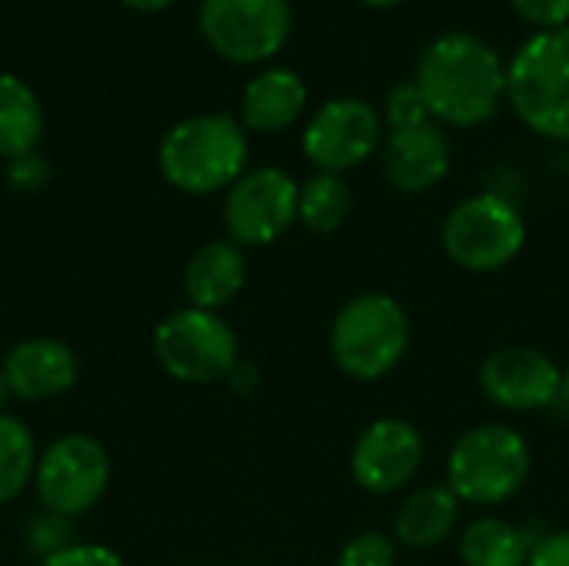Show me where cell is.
Returning <instances> with one entry per match:
<instances>
[{"label": "cell", "instance_id": "obj_34", "mask_svg": "<svg viewBox=\"0 0 569 566\" xmlns=\"http://www.w3.org/2000/svg\"><path fill=\"white\" fill-rule=\"evenodd\" d=\"M563 400H567V404H569V367H567V370H563Z\"/></svg>", "mask_w": 569, "mask_h": 566}, {"label": "cell", "instance_id": "obj_31", "mask_svg": "<svg viewBox=\"0 0 569 566\" xmlns=\"http://www.w3.org/2000/svg\"><path fill=\"white\" fill-rule=\"evenodd\" d=\"M120 3H127L130 10H140V13H157V10H167L177 0H120Z\"/></svg>", "mask_w": 569, "mask_h": 566}, {"label": "cell", "instance_id": "obj_12", "mask_svg": "<svg viewBox=\"0 0 569 566\" xmlns=\"http://www.w3.org/2000/svg\"><path fill=\"white\" fill-rule=\"evenodd\" d=\"M423 467V437L410 420H373L350 450V477L367 494L387 497L403 490Z\"/></svg>", "mask_w": 569, "mask_h": 566}, {"label": "cell", "instance_id": "obj_13", "mask_svg": "<svg viewBox=\"0 0 569 566\" xmlns=\"http://www.w3.org/2000/svg\"><path fill=\"white\" fill-rule=\"evenodd\" d=\"M480 390L503 410L533 414L563 397V370L537 347H500L480 364Z\"/></svg>", "mask_w": 569, "mask_h": 566}, {"label": "cell", "instance_id": "obj_17", "mask_svg": "<svg viewBox=\"0 0 569 566\" xmlns=\"http://www.w3.org/2000/svg\"><path fill=\"white\" fill-rule=\"evenodd\" d=\"M243 280H247V257L243 247L233 244L230 237L203 244L183 270V290L190 307L213 310V314L243 290Z\"/></svg>", "mask_w": 569, "mask_h": 566}, {"label": "cell", "instance_id": "obj_19", "mask_svg": "<svg viewBox=\"0 0 569 566\" xmlns=\"http://www.w3.org/2000/svg\"><path fill=\"white\" fill-rule=\"evenodd\" d=\"M43 137V107L37 93L13 73H0V157L33 153Z\"/></svg>", "mask_w": 569, "mask_h": 566}, {"label": "cell", "instance_id": "obj_24", "mask_svg": "<svg viewBox=\"0 0 569 566\" xmlns=\"http://www.w3.org/2000/svg\"><path fill=\"white\" fill-rule=\"evenodd\" d=\"M337 566H397V540L380 530L357 534L343 544Z\"/></svg>", "mask_w": 569, "mask_h": 566}, {"label": "cell", "instance_id": "obj_22", "mask_svg": "<svg viewBox=\"0 0 569 566\" xmlns=\"http://www.w3.org/2000/svg\"><path fill=\"white\" fill-rule=\"evenodd\" d=\"M37 444L23 420L0 414V504H10L23 494L37 470Z\"/></svg>", "mask_w": 569, "mask_h": 566}, {"label": "cell", "instance_id": "obj_16", "mask_svg": "<svg viewBox=\"0 0 569 566\" xmlns=\"http://www.w3.org/2000/svg\"><path fill=\"white\" fill-rule=\"evenodd\" d=\"M307 107V83L290 67H267L253 73L240 97V123L253 133H277L300 120Z\"/></svg>", "mask_w": 569, "mask_h": 566}, {"label": "cell", "instance_id": "obj_30", "mask_svg": "<svg viewBox=\"0 0 569 566\" xmlns=\"http://www.w3.org/2000/svg\"><path fill=\"white\" fill-rule=\"evenodd\" d=\"M253 377H257V370H253L250 364H237V367L230 370V377H227V380H230V387H233V390H247V387H253V384H257Z\"/></svg>", "mask_w": 569, "mask_h": 566}, {"label": "cell", "instance_id": "obj_27", "mask_svg": "<svg viewBox=\"0 0 569 566\" xmlns=\"http://www.w3.org/2000/svg\"><path fill=\"white\" fill-rule=\"evenodd\" d=\"M513 10L540 27V30H560V27H569V0H510Z\"/></svg>", "mask_w": 569, "mask_h": 566}, {"label": "cell", "instance_id": "obj_26", "mask_svg": "<svg viewBox=\"0 0 569 566\" xmlns=\"http://www.w3.org/2000/svg\"><path fill=\"white\" fill-rule=\"evenodd\" d=\"M50 180V163L33 150L17 160H7V183L20 193H33Z\"/></svg>", "mask_w": 569, "mask_h": 566}, {"label": "cell", "instance_id": "obj_3", "mask_svg": "<svg viewBox=\"0 0 569 566\" xmlns=\"http://www.w3.org/2000/svg\"><path fill=\"white\" fill-rule=\"evenodd\" d=\"M410 347V317L403 304L390 294H357L350 297L330 327L333 364L363 384L387 377Z\"/></svg>", "mask_w": 569, "mask_h": 566}, {"label": "cell", "instance_id": "obj_28", "mask_svg": "<svg viewBox=\"0 0 569 566\" xmlns=\"http://www.w3.org/2000/svg\"><path fill=\"white\" fill-rule=\"evenodd\" d=\"M527 566H569V527L553 530L530 547Z\"/></svg>", "mask_w": 569, "mask_h": 566}, {"label": "cell", "instance_id": "obj_25", "mask_svg": "<svg viewBox=\"0 0 569 566\" xmlns=\"http://www.w3.org/2000/svg\"><path fill=\"white\" fill-rule=\"evenodd\" d=\"M40 566H127L123 557L103 544H70L50 557H43Z\"/></svg>", "mask_w": 569, "mask_h": 566}, {"label": "cell", "instance_id": "obj_29", "mask_svg": "<svg viewBox=\"0 0 569 566\" xmlns=\"http://www.w3.org/2000/svg\"><path fill=\"white\" fill-rule=\"evenodd\" d=\"M63 534H67V520H63V517L47 514L40 524H33V547H37V550H43V557H50V554H57V550L70 547V544L63 540Z\"/></svg>", "mask_w": 569, "mask_h": 566}, {"label": "cell", "instance_id": "obj_14", "mask_svg": "<svg viewBox=\"0 0 569 566\" xmlns=\"http://www.w3.org/2000/svg\"><path fill=\"white\" fill-rule=\"evenodd\" d=\"M0 370L17 400L40 404V400L63 397L77 384L80 364H77V354L63 340L33 337V340L13 344Z\"/></svg>", "mask_w": 569, "mask_h": 566}, {"label": "cell", "instance_id": "obj_15", "mask_svg": "<svg viewBox=\"0 0 569 566\" xmlns=\"http://www.w3.org/2000/svg\"><path fill=\"white\" fill-rule=\"evenodd\" d=\"M383 173L400 193H427L450 173V140L427 120L410 130H390L383 140Z\"/></svg>", "mask_w": 569, "mask_h": 566}, {"label": "cell", "instance_id": "obj_2", "mask_svg": "<svg viewBox=\"0 0 569 566\" xmlns=\"http://www.w3.org/2000/svg\"><path fill=\"white\" fill-rule=\"evenodd\" d=\"M247 130L230 113L187 117L163 133L157 150L163 180L193 197L230 190L247 173Z\"/></svg>", "mask_w": 569, "mask_h": 566}, {"label": "cell", "instance_id": "obj_1", "mask_svg": "<svg viewBox=\"0 0 569 566\" xmlns=\"http://www.w3.org/2000/svg\"><path fill=\"white\" fill-rule=\"evenodd\" d=\"M413 83L433 120L480 127L507 100V63L483 37L453 30L427 43Z\"/></svg>", "mask_w": 569, "mask_h": 566}, {"label": "cell", "instance_id": "obj_5", "mask_svg": "<svg viewBox=\"0 0 569 566\" xmlns=\"http://www.w3.org/2000/svg\"><path fill=\"white\" fill-rule=\"evenodd\" d=\"M533 467L530 444L507 424H480L467 430L447 460V487L460 504L500 507L513 500Z\"/></svg>", "mask_w": 569, "mask_h": 566}, {"label": "cell", "instance_id": "obj_11", "mask_svg": "<svg viewBox=\"0 0 569 566\" xmlns=\"http://www.w3.org/2000/svg\"><path fill=\"white\" fill-rule=\"evenodd\" d=\"M383 147V117L360 97L327 100L303 130V157L323 173H347Z\"/></svg>", "mask_w": 569, "mask_h": 566}, {"label": "cell", "instance_id": "obj_32", "mask_svg": "<svg viewBox=\"0 0 569 566\" xmlns=\"http://www.w3.org/2000/svg\"><path fill=\"white\" fill-rule=\"evenodd\" d=\"M10 400H13V390H10V384H7V377L0 370V414H7V404Z\"/></svg>", "mask_w": 569, "mask_h": 566}, {"label": "cell", "instance_id": "obj_8", "mask_svg": "<svg viewBox=\"0 0 569 566\" xmlns=\"http://www.w3.org/2000/svg\"><path fill=\"white\" fill-rule=\"evenodd\" d=\"M33 487L47 514L63 520L83 517L110 487V457L100 440L67 434L37 457Z\"/></svg>", "mask_w": 569, "mask_h": 566}, {"label": "cell", "instance_id": "obj_6", "mask_svg": "<svg viewBox=\"0 0 569 566\" xmlns=\"http://www.w3.org/2000/svg\"><path fill=\"white\" fill-rule=\"evenodd\" d=\"M527 244V220L513 200L500 193H473L460 200L443 220L447 257L473 274L503 270Z\"/></svg>", "mask_w": 569, "mask_h": 566}, {"label": "cell", "instance_id": "obj_4", "mask_svg": "<svg viewBox=\"0 0 569 566\" xmlns=\"http://www.w3.org/2000/svg\"><path fill=\"white\" fill-rule=\"evenodd\" d=\"M507 103L547 140H569V27L533 33L507 63Z\"/></svg>", "mask_w": 569, "mask_h": 566}, {"label": "cell", "instance_id": "obj_33", "mask_svg": "<svg viewBox=\"0 0 569 566\" xmlns=\"http://www.w3.org/2000/svg\"><path fill=\"white\" fill-rule=\"evenodd\" d=\"M360 3L377 7V10H387V7H397V3H403V0H360Z\"/></svg>", "mask_w": 569, "mask_h": 566}, {"label": "cell", "instance_id": "obj_20", "mask_svg": "<svg viewBox=\"0 0 569 566\" xmlns=\"http://www.w3.org/2000/svg\"><path fill=\"white\" fill-rule=\"evenodd\" d=\"M530 544L523 530L503 517H477L460 537L463 566H527Z\"/></svg>", "mask_w": 569, "mask_h": 566}, {"label": "cell", "instance_id": "obj_21", "mask_svg": "<svg viewBox=\"0 0 569 566\" xmlns=\"http://www.w3.org/2000/svg\"><path fill=\"white\" fill-rule=\"evenodd\" d=\"M353 210V187L347 183L343 173H323L317 170L300 183V203H297V220H303L307 230L313 234H333L347 224Z\"/></svg>", "mask_w": 569, "mask_h": 566}, {"label": "cell", "instance_id": "obj_18", "mask_svg": "<svg viewBox=\"0 0 569 566\" xmlns=\"http://www.w3.org/2000/svg\"><path fill=\"white\" fill-rule=\"evenodd\" d=\"M460 524V497L447 484H430L413 490L397 510L393 534L410 550H433L453 537Z\"/></svg>", "mask_w": 569, "mask_h": 566}, {"label": "cell", "instance_id": "obj_7", "mask_svg": "<svg viewBox=\"0 0 569 566\" xmlns=\"http://www.w3.org/2000/svg\"><path fill=\"white\" fill-rule=\"evenodd\" d=\"M157 364L180 384H217L227 380L240 364V344L233 327L200 307L167 314L153 330Z\"/></svg>", "mask_w": 569, "mask_h": 566}, {"label": "cell", "instance_id": "obj_23", "mask_svg": "<svg viewBox=\"0 0 569 566\" xmlns=\"http://www.w3.org/2000/svg\"><path fill=\"white\" fill-rule=\"evenodd\" d=\"M383 120H387L390 130H410V127H420V123H427L433 117H430V107H427L420 87L413 80H407V83H397L387 93Z\"/></svg>", "mask_w": 569, "mask_h": 566}, {"label": "cell", "instance_id": "obj_9", "mask_svg": "<svg viewBox=\"0 0 569 566\" xmlns=\"http://www.w3.org/2000/svg\"><path fill=\"white\" fill-rule=\"evenodd\" d=\"M290 0H203L200 33L230 63H263L290 37Z\"/></svg>", "mask_w": 569, "mask_h": 566}, {"label": "cell", "instance_id": "obj_10", "mask_svg": "<svg viewBox=\"0 0 569 566\" xmlns=\"http://www.w3.org/2000/svg\"><path fill=\"white\" fill-rule=\"evenodd\" d=\"M300 183L280 167L247 170L223 197L227 237L240 247H267L297 220Z\"/></svg>", "mask_w": 569, "mask_h": 566}]
</instances>
